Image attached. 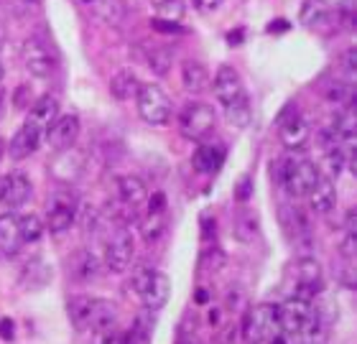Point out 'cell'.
<instances>
[{
  "mask_svg": "<svg viewBox=\"0 0 357 344\" xmlns=\"http://www.w3.org/2000/svg\"><path fill=\"white\" fill-rule=\"evenodd\" d=\"M21 235H18V217L15 214H0V253L15 255L21 250Z\"/></svg>",
  "mask_w": 357,
  "mask_h": 344,
  "instance_id": "d4e9b609",
  "label": "cell"
},
{
  "mask_svg": "<svg viewBox=\"0 0 357 344\" xmlns=\"http://www.w3.org/2000/svg\"><path fill=\"white\" fill-rule=\"evenodd\" d=\"M23 67L29 69V75L33 77H49L56 69V56L52 54V49L41 41V38H29L23 44Z\"/></svg>",
  "mask_w": 357,
  "mask_h": 344,
  "instance_id": "9c48e42d",
  "label": "cell"
},
{
  "mask_svg": "<svg viewBox=\"0 0 357 344\" xmlns=\"http://www.w3.org/2000/svg\"><path fill=\"white\" fill-rule=\"evenodd\" d=\"M250 189H253V184H250V179H243L240 181V187H238V191H235V196H238V202H248L250 199Z\"/></svg>",
  "mask_w": 357,
  "mask_h": 344,
  "instance_id": "7bdbcfd3",
  "label": "cell"
},
{
  "mask_svg": "<svg viewBox=\"0 0 357 344\" xmlns=\"http://www.w3.org/2000/svg\"><path fill=\"white\" fill-rule=\"evenodd\" d=\"M13 102H15V107H26L31 102V90L23 84V87H18L15 90V95H13Z\"/></svg>",
  "mask_w": 357,
  "mask_h": 344,
  "instance_id": "b9f144b4",
  "label": "cell"
},
{
  "mask_svg": "<svg viewBox=\"0 0 357 344\" xmlns=\"http://www.w3.org/2000/svg\"><path fill=\"white\" fill-rule=\"evenodd\" d=\"M92 344H120V331L115 329H105V331H95V342Z\"/></svg>",
  "mask_w": 357,
  "mask_h": 344,
  "instance_id": "ab89813d",
  "label": "cell"
},
{
  "mask_svg": "<svg viewBox=\"0 0 357 344\" xmlns=\"http://www.w3.org/2000/svg\"><path fill=\"white\" fill-rule=\"evenodd\" d=\"M18 235H21L23 245H31V242L41 240L44 222L38 219V214H23V217H18Z\"/></svg>",
  "mask_w": 357,
  "mask_h": 344,
  "instance_id": "4dcf8cb0",
  "label": "cell"
},
{
  "mask_svg": "<svg viewBox=\"0 0 357 344\" xmlns=\"http://www.w3.org/2000/svg\"><path fill=\"white\" fill-rule=\"evenodd\" d=\"M176 344H199V339L194 337V334H181Z\"/></svg>",
  "mask_w": 357,
  "mask_h": 344,
  "instance_id": "c3c4849f",
  "label": "cell"
},
{
  "mask_svg": "<svg viewBox=\"0 0 357 344\" xmlns=\"http://www.w3.org/2000/svg\"><path fill=\"white\" fill-rule=\"evenodd\" d=\"M278 133H281V143L286 148L298 150L309 143V135H312V127L306 123L304 115H298L296 110L289 115V118H281V125H278Z\"/></svg>",
  "mask_w": 357,
  "mask_h": 344,
  "instance_id": "9a60e30c",
  "label": "cell"
},
{
  "mask_svg": "<svg viewBox=\"0 0 357 344\" xmlns=\"http://www.w3.org/2000/svg\"><path fill=\"white\" fill-rule=\"evenodd\" d=\"M248 306V299H245V291L238 288V286H232V291L227 293V299H225V308L230 311V314H243Z\"/></svg>",
  "mask_w": 357,
  "mask_h": 344,
  "instance_id": "74e56055",
  "label": "cell"
},
{
  "mask_svg": "<svg viewBox=\"0 0 357 344\" xmlns=\"http://www.w3.org/2000/svg\"><path fill=\"white\" fill-rule=\"evenodd\" d=\"M212 90H215V97L217 102L222 107L232 105V102H240V100H245V87H243V79H240L238 69L232 67H220L217 69L215 79L209 84Z\"/></svg>",
  "mask_w": 357,
  "mask_h": 344,
  "instance_id": "30bf717a",
  "label": "cell"
},
{
  "mask_svg": "<svg viewBox=\"0 0 357 344\" xmlns=\"http://www.w3.org/2000/svg\"><path fill=\"white\" fill-rule=\"evenodd\" d=\"M49 278H52V268H49L41 258L26 263V268H23V283H26V288H29V286L31 288H41Z\"/></svg>",
  "mask_w": 357,
  "mask_h": 344,
  "instance_id": "f1b7e54d",
  "label": "cell"
},
{
  "mask_svg": "<svg viewBox=\"0 0 357 344\" xmlns=\"http://www.w3.org/2000/svg\"><path fill=\"white\" fill-rule=\"evenodd\" d=\"M220 6H222V0H199V8L204 13H212V10H217Z\"/></svg>",
  "mask_w": 357,
  "mask_h": 344,
  "instance_id": "bcb514c9",
  "label": "cell"
},
{
  "mask_svg": "<svg viewBox=\"0 0 357 344\" xmlns=\"http://www.w3.org/2000/svg\"><path fill=\"white\" fill-rule=\"evenodd\" d=\"M329 21V6L324 0H306L301 6V23L309 29H319Z\"/></svg>",
  "mask_w": 357,
  "mask_h": 344,
  "instance_id": "4316f807",
  "label": "cell"
},
{
  "mask_svg": "<svg viewBox=\"0 0 357 344\" xmlns=\"http://www.w3.org/2000/svg\"><path fill=\"white\" fill-rule=\"evenodd\" d=\"M164 232H166V212H149V217L143 219V225H141L143 240L153 245Z\"/></svg>",
  "mask_w": 357,
  "mask_h": 344,
  "instance_id": "d6a6232c",
  "label": "cell"
},
{
  "mask_svg": "<svg viewBox=\"0 0 357 344\" xmlns=\"http://www.w3.org/2000/svg\"><path fill=\"white\" fill-rule=\"evenodd\" d=\"M0 337L3 339L15 337V329H13V322H10V319H3V322H0Z\"/></svg>",
  "mask_w": 357,
  "mask_h": 344,
  "instance_id": "ee69618b",
  "label": "cell"
},
{
  "mask_svg": "<svg viewBox=\"0 0 357 344\" xmlns=\"http://www.w3.org/2000/svg\"><path fill=\"white\" fill-rule=\"evenodd\" d=\"M342 67H344V72H347V77H355V67H357V52L355 49H347L344 52V56H342Z\"/></svg>",
  "mask_w": 357,
  "mask_h": 344,
  "instance_id": "60d3db41",
  "label": "cell"
},
{
  "mask_svg": "<svg viewBox=\"0 0 357 344\" xmlns=\"http://www.w3.org/2000/svg\"><path fill=\"white\" fill-rule=\"evenodd\" d=\"M67 273L77 283H92V281L100 278V260L89 250H79V253H75L69 258Z\"/></svg>",
  "mask_w": 357,
  "mask_h": 344,
  "instance_id": "e0dca14e",
  "label": "cell"
},
{
  "mask_svg": "<svg viewBox=\"0 0 357 344\" xmlns=\"http://www.w3.org/2000/svg\"><path fill=\"white\" fill-rule=\"evenodd\" d=\"M44 138L52 150L72 148L79 138V118L77 115H59L52 125L44 130Z\"/></svg>",
  "mask_w": 357,
  "mask_h": 344,
  "instance_id": "7c38bea8",
  "label": "cell"
},
{
  "mask_svg": "<svg viewBox=\"0 0 357 344\" xmlns=\"http://www.w3.org/2000/svg\"><path fill=\"white\" fill-rule=\"evenodd\" d=\"M89 311H92V296H72L67 304L69 322L77 331H84L89 324Z\"/></svg>",
  "mask_w": 357,
  "mask_h": 344,
  "instance_id": "484cf974",
  "label": "cell"
},
{
  "mask_svg": "<svg viewBox=\"0 0 357 344\" xmlns=\"http://www.w3.org/2000/svg\"><path fill=\"white\" fill-rule=\"evenodd\" d=\"M41 138H44V130L26 120V123L15 130L13 138L8 141V153H10L13 161H23V158H29L36 153L38 146H41Z\"/></svg>",
  "mask_w": 357,
  "mask_h": 344,
  "instance_id": "5bb4252c",
  "label": "cell"
},
{
  "mask_svg": "<svg viewBox=\"0 0 357 344\" xmlns=\"http://www.w3.org/2000/svg\"><path fill=\"white\" fill-rule=\"evenodd\" d=\"M278 334V306L261 304L248 308L243 322V339L245 344H268Z\"/></svg>",
  "mask_w": 357,
  "mask_h": 344,
  "instance_id": "7a4b0ae2",
  "label": "cell"
},
{
  "mask_svg": "<svg viewBox=\"0 0 357 344\" xmlns=\"http://www.w3.org/2000/svg\"><path fill=\"white\" fill-rule=\"evenodd\" d=\"M161 21H181L184 15V0H151Z\"/></svg>",
  "mask_w": 357,
  "mask_h": 344,
  "instance_id": "d590c367",
  "label": "cell"
},
{
  "mask_svg": "<svg viewBox=\"0 0 357 344\" xmlns=\"http://www.w3.org/2000/svg\"><path fill=\"white\" fill-rule=\"evenodd\" d=\"M217 115L215 110L204 102H189V105L178 113V133L186 141H204L212 130H215Z\"/></svg>",
  "mask_w": 357,
  "mask_h": 344,
  "instance_id": "3957f363",
  "label": "cell"
},
{
  "mask_svg": "<svg viewBox=\"0 0 357 344\" xmlns=\"http://www.w3.org/2000/svg\"><path fill=\"white\" fill-rule=\"evenodd\" d=\"M153 26H156L158 31H166V33H178V26H176V21H172V23H161V21H153Z\"/></svg>",
  "mask_w": 357,
  "mask_h": 344,
  "instance_id": "f6af8a7d",
  "label": "cell"
},
{
  "mask_svg": "<svg viewBox=\"0 0 357 344\" xmlns=\"http://www.w3.org/2000/svg\"><path fill=\"white\" fill-rule=\"evenodd\" d=\"M192 164L199 173L220 171V166L225 164V148L220 143H204V146H199V148L194 150Z\"/></svg>",
  "mask_w": 357,
  "mask_h": 344,
  "instance_id": "7402d4cb",
  "label": "cell"
},
{
  "mask_svg": "<svg viewBox=\"0 0 357 344\" xmlns=\"http://www.w3.org/2000/svg\"><path fill=\"white\" fill-rule=\"evenodd\" d=\"M294 296L306 301H314L317 293H321V286H324V276H321V265L317 263L314 255H304L298 258L296 268H294Z\"/></svg>",
  "mask_w": 357,
  "mask_h": 344,
  "instance_id": "52a82bcc",
  "label": "cell"
},
{
  "mask_svg": "<svg viewBox=\"0 0 357 344\" xmlns=\"http://www.w3.org/2000/svg\"><path fill=\"white\" fill-rule=\"evenodd\" d=\"M138 90H141V79H138V77H135V72H130V69H120L118 75H115V77L110 79V92H112V97L120 100V102L135 100Z\"/></svg>",
  "mask_w": 357,
  "mask_h": 344,
  "instance_id": "cb8c5ba5",
  "label": "cell"
},
{
  "mask_svg": "<svg viewBox=\"0 0 357 344\" xmlns=\"http://www.w3.org/2000/svg\"><path fill=\"white\" fill-rule=\"evenodd\" d=\"M169 296H172V278L161 273V270H153L149 286L141 291L143 306L149 308V311H161L169 304Z\"/></svg>",
  "mask_w": 357,
  "mask_h": 344,
  "instance_id": "2e32d148",
  "label": "cell"
},
{
  "mask_svg": "<svg viewBox=\"0 0 357 344\" xmlns=\"http://www.w3.org/2000/svg\"><path fill=\"white\" fill-rule=\"evenodd\" d=\"M120 322L118 306L107 299H92V311H89V324L87 329L95 334V331L105 329H115Z\"/></svg>",
  "mask_w": 357,
  "mask_h": 344,
  "instance_id": "ffe728a7",
  "label": "cell"
},
{
  "mask_svg": "<svg viewBox=\"0 0 357 344\" xmlns=\"http://www.w3.org/2000/svg\"><path fill=\"white\" fill-rule=\"evenodd\" d=\"M312 316H314V301L291 296L289 301H283L281 306H278V331L286 334V337H296L298 331L312 322Z\"/></svg>",
  "mask_w": 357,
  "mask_h": 344,
  "instance_id": "8992f818",
  "label": "cell"
},
{
  "mask_svg": "<svg viewBox=\"0 0 357 344\" xmlns=\"http://www.w3.org/2000/svg\"><path fill=\"white\" fill-rule=\"evenodd\" d=\"M26 3H41V0H26Z\"/></svg>",
  "mask_w": 357,
  "mask_h": 344,
  "instance_id": "db71d44e",
  "label": "cell"
},
{
  "mask_svg": "<svg viewBox=\"0 0 357 344\" xmlns=\"http://www.w3.org/2000/svg\"><path fill=\"white\" fill-rule=\"evenodd\" d=\"M3 156H6V141L0 138V161H3Z\"/></svg>",
  "mask_w": 357,
  "mask_h": 344,
  "instance_id": "f907efd6",
  "label": "cell"
},
{
  "mask_svg": "<svg viewBox=\"0 0 357 344\" xmlns=\"http://www.w3.org/2000/svg\"><path fill=\"white\" fill-rule=\"evenodd\" d=\"M8 41V31H6V26L0 23V49H3V44Z\"/></svg>",
  "mask_w": 357,
  "mask_h": 344,
  "instance_id": "681fc988",
  "label": "cell"
},
{
  "mask_svg": "<svg viewBox=\"0 0 357 344\" xmlns=\"http://www.w3.org/2000/svg\"><path fill=\"white\" fill-rule=\"evenodd\" d=\"M56 118H59V102H56V97H52V95H44V97H38L36 102L31 105L29 123H33V125L41 127V130H46Z\"/></svg>",
  "mask_w": 357,
  "mask_h": 344,
  "instance_id": "603a6c76",
  "label": "cell"
},
{
  "mask_svg": "<svg viewBox=\"0 0 357 344\" xmlns=\"http://www.w3.org/2000/svg\"><path fill=\"white\" fill-rule=\"evenodd\" d=\"M133 255H135L133 235L126 227H120L110 237L107 247H105V268L110 270V273H126L133 265Z\"/></svg>",
  "mask_w": 357,
  "mask_h": 344,
  "instance_id": "ba28073f",
  "label": "cell"
},
{
  "mask_svg": "<svg viewBox=\"0 0 357 344\" xmlns=\"http://www.w3.org/2000/svg\"><path fill=\"white\" fill-rule=\"evenodd\" d=\"M31 179L21 171H10L0 179V204L8 210H18L31 199Z\"/></svg>",
  "mask_w": 357,
  "mask_h": 344,
  "instance_id": "8fae6325",
  "label": "cell"
},
{
  "mask_svg": "<svg viewBox=\"0 0 357 344\" xmlns=\"http://www.w3.org/2000/svg\"><path fill=\"white\" fill-rule=\"evenodd\" d=\"M118 196L120 204H126L128 210L141 212L146 207V202H149V189L138 176H123L118 181Z\"/></svg>",
  "mask_w": 357,
  "mask_h": 344,
  "instance_id": "d6986e66",
  "label": "cell"
},
{
  "mask_svg": "<svg viewBox=\"0 0 357 344\" xmlns=\"http://www.w3.org/2000/svg\"><path fill=\"white\" fill-rule=\"evenodd\" d=\"M77 212H79V202L72 191H56L52 194L49 204H46V222L44 230H49L52 235H61L77 222Z\"/></svg>",
  "mask_w": 357,
  "mask_h": 344,
  "instance_id": "277c9868",
  "label": "cell"
},
{
  "mask_svg": "<svg viewBox=\"0 0 357 344\" xmlns=\"http://www.w3.org/2000/svg\"><path fill=\"white\" fill-rule=\"evenodd\" d=\"M235 232H238V237L243 242H253V237L258 235V217L245 212V214H240L238 217V225H235Z\"/></svg>",
  "mask_w": 357,
  "mask_h": 344,
  "instance_id": "8d00e7d4",
  "label": "cell"
},
{
  "mask_svg": "<svg viewBox=\"0 0 357 344\" xmlns=\"http://www.w3.org/2000/svg\"><path fill=\"white\" fill-rule=\"evenodd\" d=\"M327 334H329L327 322H324V319H321V316L314 311L312 322H309L304 329L298 331L296 339H298V344H327Z\"/></svg>",
  "mask_w": 357,
  "mask_h": 344,
  "instance_id": "83f0119b",
  "label": "cell"
},
{
  "mask_svg": "<svg viewBox=\"0 0 357 344\" xmlns=\"http://www.w3.org/2000/svg\"><path fill=\"white\" fill-rule=\"evenodd\" d=\"M49 171H52L54 179L61 181V184H72V181L79 179L84 171V153H79L75 146L64 150H56V158L52 161Z\"/></svg>",
  "mask_w": 357,
  "mask_h": 344,
  "instance_id": "4fadbf2b",
  "label": "cell"
},
{
  "mask_svg": "<svg viewBox=\"0 0 357 344\" xmlns=\"http://www.w3.org/2000/svg\"><path fill=\"white\" fill-rule=\"evenodd\" d=\"M3 77H6V69H3V64H0V82H3Z\"/></svg>",
  "mask_w": 357,
  "mask_h": 344,
  "instance_id": "816d5d0a",
  "label": "cell"
},
{
  "mask_svg": "<svg viewBox=\"0 0 357 344\" xmlns=\"http://www.w3.org/2000/svg\"><path fill=\"white\" fill-rule=\"evenodd\" d=\"M135 102L141 118L149 125H166L172 120V100L166 97V92L158 84H141Z\"/></svg>",
  "mask_w": 357,
  "mask_h": 344,
  "instance_id": "5b68a950",
  "label": "cell"
},
{
  "mask_svg": "<svg viewBox=\"0 0 357 344\" xmlns=\"http://www.w3.org/2000/svg\"><path fill=\"white\" fill-rule=\"evenodd\" d=\"M146 64H149V69L153 72V75L164 77V75H169V69H172L174 56H172V52H169V49L153 46V49H149V52H146Z\"/></svg>",
  "mask_w": 357,
  "mask_h": 344,
  "instance_id": "1f68e13d",
  "label": "cell"
},
{
  "mask_svg": "<svg viewBox=\"0 0 357 344\" xmlns=\"http://www.w3.org/2000/svg\"><path fill=\"white\" fill-rule=\"evenodd\" d=\"M151 276H153V268H149V265H138V268L130 273V291L141 296V291L149 286Z\"/></svg>",
  "mask_w": 357,
  "mask_h": 344,
  "instance_id": "f35d334b",
  "label": "cell"
},
{
  "mask_svg": "<svg viewBox=\"0 0 357 344\" xmlns=\"http://www.w3.org/2000/svg\"><path fill=\"white\" fill-rule=\"evenodd\" d=\"M344 166H347V156L342 153V148H332L324 153V164H321L319 173L327 176L329 181H335L344 171Z\"/></svg>",
  "mask_w": 357,
  "mask_h": 344,
  "instance_id": "836d02e7",
  "label": "cell"
},
{
  "mask_svg": "<svg viewBox=\"0 0 357 344\" xmlns=\"http://www.w3.org/2000/svg\"><path fill=\"white\" fill-rule=\"evenodd\" d=\"M77 6H82V8H87V10H92V13H97V8L102 6L105 0H75Z\"/></svg>",
  "mask_w": 357,
  "mask_h": 344,
  "instance_id": "7dc6e473",
  "label": "cell"
},
{
  "mask_svg": "<svg viewBox=\"0 0 357 344\" xmlns=\"http://www.w3.org/2000/svg\"><path fill=\"white\" fill-rule=\"evenodd\" d=\"M278 187H283L291 196H306L319 179V169L304 158H278L271 169Z\"/></svg>",
  "mask_w": 357,
  "mask_h": 344,
  "instance_id": "6da1fadb",
  "label": "cell"
},
{
  "mask_svg": "<svg viewBox=\"0 0 357 344\" xmlns=\"http://www.w3.org/2000/svg\"><path fill=\"white\" fill-rule=\"evenodd\" d=\"M309 210L314 212V214H329V212L335 210L337 204V189H335V181H329L327 176H321L317 179V184L312 187V191H309Z\"/></svg>",
  "mask_w": 357,
  "mask_h": 344,
  "instance_id": "ac0fdd59",
  "label": "cell"
},
{
  "mask_svg": "<svg viewBox=\"0 0 357 344\" xmlns=\"http://www.w3.org/2000/svg\"><path fill=\"white\" fill-rule=\"evenodd\" d=\"M181 82H184V90L189 95H202V92L209 90L212 84V77H209L207 67L197 59H186L181 64Z\"/></svg>",
  "mask_w": 357,
  "mask_h": 344,
  "instance_id": "44dd1931",
  "label": "cell"
},
{
  "mask_svg": "<svg viewBox=\"0 0 357 344\" xmlns=\"http://www.w3.org/2000/svg\"><path fill=\"white\" fill-rule=\"evenodd\" d=\"M225 118H227V123H230V125H235V127H248V125H250L253 110H250V102H248V97L225 107Z\"/></svg>",
  "mask_w": 357,
  "mask_h": 344,
  "instance_id": "e575fe53",
  "label": "cell"
},
{
  "mask_svg": "<svg viewBox=\"0 0 357 344\" xmlns=\"http://www.w3.org/2000/svg\"><path fill=\"white\" fill-rule=\"evenodd\" d=\"M0 100H3V95H0ZM0 113H3V102H0Z\"/></svg>",
  "mask_w": 357,
  "mask_h": 344,
  "instance_id": "f5cc1de1",
  "label": "cell"
},
{
  "mask_svg": "<svg viewBox=\"0 0 357 344\" xmlns=\"http://www.w3.org/2000/svg\"><path fill=\"white\" fill-rule=\"evenodd\" d=\"M324 97H327V102H332V105L350 107L352 102H355V90H352L350 82L337 79V82H329V87L324 90Z\"/></svg>",
  "mask_w": 357,
  "mask_h": 344,
  "instance_id": "f546056e",
  "label": "cell"
}]
</instances>
